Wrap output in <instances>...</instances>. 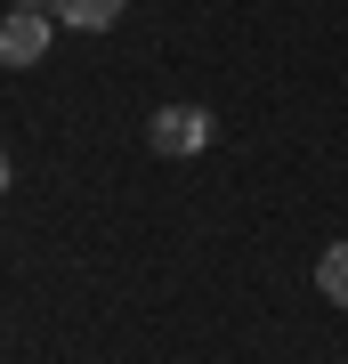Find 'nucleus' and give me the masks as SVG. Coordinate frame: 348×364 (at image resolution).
Masks as SVG:
<instances>
[{
  "instance_id": "39448f33",
  "label": "nucleus",
  "mask_w": 348,
  "mask_h": 364,
  "mask_svg": "<svg viewBox=\"0 0 348 364\" xmlns=\"http://www.w3.org/2000/svg\"><path fill=\"white\" fill-rule=\"evenodd\" d=\"M0 195H9V154H0Z\"/></svg>"
},
{
  "instance_id": "7ed1b4c3",
  "label": "nucleus",
  "mask_w": 348,
  "mask_h": 364,
  "mask_svg": "<svg viewBox=\"0 0 348 364\" xmlns=\"http://www.w3.org/2000/svg\"><path fill=\"white\" fill-rule=\"evenodd\" d=\"M49 16H57L65 33H105L122 16V0H49Z\"/></svg>"
},
{
  "instance_id": "20e7f679",
  "label": "nucleus",
  "mask_w": 348,
  "mask_h": 364,
  "mask_svg": "<svg viewBox=\"0 0 348 364\" xmlns=\"http://www.w3.org/2000/svg\"><path fill=\"white\" fill-rule=\"evenodd\" d=\"M316 291L332 299V308H348V243H324L316 251Z\"/></svg>"
},
{
  "instance_id": "f257e3e1",
  "label": "nucleus",
  "mask_w": 348,
  "mask_h": 364,
  "mask_svg": "<svg viewBox=\"0 0 348 364\" xmlns=\"http://www.w3.org/2000/svg\"><path fill=\"white\" fill-rule=\"evenodd\" d=\"M146 146L170 162H186V154H203L211 146V114L203 105H154V122H146Z\"/></svg>"
},
{
  "instance_id": "f03ea898",
  "label": "nucleus",
  "mask_w": 348,
  "mask_h": 364,
  "mask_svg": "<svg viewBox=\"0 0 348 364\" xmlns=\"http://www.w3.org/2000/svg\"><path fill=\"white\" fill-rule=\"evenodd\" d=\"M49 33H57L49 9H9L0 16V65H41L49 57Z\"/></svg>"
}]
</instances>
